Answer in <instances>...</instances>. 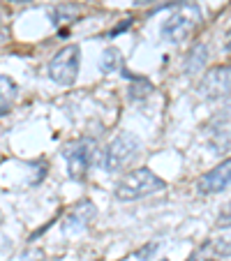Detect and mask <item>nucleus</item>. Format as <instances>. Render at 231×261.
<instances>
[{
	"label": "nucleus",
	"mask_w": 231,
	"mask_h": 261,
	"mask_svg": "<svg viewBox=\"0 0 231 261\" xmlns=\"http://www.w3.org/2000/svg\"><path fill=\"white\" fill-rule=\"evenodd\" d=\"M95 215H97L95 203L90 201V199H84V201H79L72 211L67 213V215H65L63 224H60V231L63 233H81V231H86L88 224L95 220Z\"/></svg>",
	"instance_id": "nucleus-8"
},
{
	"label": "nucleus",
	"mask_w": 231,
	"mask_h": 261,
	"mask_svg": "<svg viewBox=\"0 0 231 261\" xmlns=\"http://www.w3.org/2000/svg\"><path fill=\"white\" fill-rule=\"evenodd\" d=\"M201 25V7L194 0H181L176 10L169 14V19L162 23L160 35L169 44H181Z\"/></svg>",
	"instance_id": "nucleus-1"
},
{
	"label": "nucleus",
	"mask_w": 231,
	"mask_h": 261,
	"mask_svg": "<svg viewBox=\"0 0 231 261\" xmlns=\"http://www.w3.org/2000/svg\"><path fill=\"white\" fill-rule=\"evenodd\" d=\"M160 261H169V259H160Z\"/></svg>",
	"instance_id": "nucleus-17"
},
{
	"label": "nucleus",
	"mask_w": 231,
	"mask_h": 261,
	"mask_svg": "<svg viewBox=\"0 0 231 261\" xmlns=\"http://www.w3.org/2000/svg\"><path fill=\"white\" fill-rule=\"evenodd\" d=\"M158 250H160V243L150 241V243H146L143 247H139L137 250V259L139 261H152L155 259V254H158Z\"/></svg>",
	"instance_id": "nucleus-13"
},
{
	"label": "nucleus",
	"mask_w": 231,
	"mask_h": 261,
	"mask_svg": "<svg viewBox=\"0 0 231 261\" xmlns=\"http://www.w3.org/2000/svg\"><path fill=\"white\" fill-rule=\"evenodd\" d=\"M226 51H231V42H226Z\"/></svg>",
	"instance_id": "nucleus-16"
},
{
	"label": "nucleus",
	"mask_w": 231,
	"mask_h": 261,
	"mask_svg": "<svg viewBox=\"0 0 231 261\" xmlns=\"http://www.w3.org/2000/svg\"><path fill=\"white\" fill-rule=\"evenodd\" d=\"M164 188H167V182H164L158 173H152L150 169H146V167H139V169H132L130 173H125V176L116 182L113 197L118 199V201H137V199L155 194Z\"/></svg>",
	"instance_id": "nucleus-3"
},
{
	"label": "nucleus",
	"mask_w": 231,
	"mask_h": 261,
	"mask_svg": "<svg viewBox=\"0 0 231 261\" xmlns=\"http://www.w3.org/2000/svg\"><path fill=\"white\" fill-rule=\"evenodd\" d=\"M123 54H120V49H116V46H107V49L102 51V56H99V63L97 67L102 69L104 74H111V72H118V69H123Z\"/></svg>",
	"instance_id": "nucleus-11"
},
{
	"label": "nucleus",
	"mask_w": 231,
	"mask_h": 261,
	"mask_svg": "<svg viewBox=\"0 0 231 261\" xmlns=\"http://www.w3.org/2000/svg\"><path fill=\"white\" fill-rule=\"evenodd\" d=\"M141 139L132 132H120L107 143L102 153V167L109 173L125 171L127 167H132L137 162V158L141 155Z\"/></svg>",
	"instance_id": "nucleus-2"
},
{
	"label": "nucleus",
	"mask_w": 231,
	"mask_h": 261,
	"mask_svg": "<svg viewBox=\"0 0 231 261\" xmlns=\"http://www.w3.org/2000/svg\"><path fill=\"white\" fill-rule=\"evenodd\" d=\"M215 227L217 229H231V201H226L224 206L220 208L215 217Z\"/></svg>",
	"instance_id": "nucleus-14"
},
{
	"label": "nucleus",
	"mask_w": 231,
	"mask_h": 261,
	"mask_svg": "<svg viewBox=\"0 0 231 261\" xmlns=\"http://www.w3.org/2000/svg\"><path fill=\"white\" fill-rule=\"evenodd\" d=\"M199 95L203 99H222L231 95V63L215 65L213 69H208L199 84Z\"/></svg>",
	"instance_id": "nucleus-6"
},
{
	"label": "nucleus",
	"mask_w": 231,
	"mask_h": 261,
	"mask_svg": "<svg viewBox=\"0 0 231 261\" xmlns=\"http://www.w3.org/2000/svg\"><path fill=\"white\" fill-rule=\"evenodd\" d=\"M226 188H231V158L222 160L217 167H213L197 180L199 194H220Z\"/></svg>",
	"instance_id": "nucleus-7"
},
{
	"label": "nucleus",
	"mask_w": 231,
	"mask_h": 261,
	"mask_svg": "<svg viewBox=\"0 0 231 261\" xmlns=\"http://www.w3.org/2000/svg\"><path fill=\"white\" fill-rule=\"evenodd\" d=\"M130 79H132L134 84H137V81H141V84H146V79H143V76H139V79H137V76H130ZM143 88H146V90H152V86H150V84H146V86H143ZM130 95H132V99L143 97V95H141V90H139V88H134V86H132V88H130Z\"/></svg>",
	"instance_id": "nucleus-15"
},
{
	"label": "nucleus",
	"mask_w": 231,
	"mask_h": 261,
	"mask_svg": "<svg viewBox=\"0 0 231 261\" xmlns=\"http://www.w3.org/2000/svg\"><path fill=\"white\" fill-rule=\"evenodd\" d=\"M229 35H231V28H229Z\"/></svg>",
	"instance_id": "nucleus-18"
},
{
	"label": "nucleus",
	"mask_w": 231,
	"mask_h": 261,
	"mask_svg": "<svg viewBox=\"0 0 231 261\" xmlns=\"http://www.w3.org/2000/svg\"><path fill=\"white\" fill-rule=\"evenodd\" d=\"M63 158L67 162V176L72 180H84L88 176L95 160V141L93 139H79L69 143L63 150Z\"/></svg>",
	"instance_id": "nucleus-5"
},
{
	"label": "nucleus",
	"mask_w": 231,
	"mask_h": 261,
	"mask_svg": "<svg viewBox=\"0 0 231 261\" xmlns=\"http://www.w3.org/2000/svg\"><path fill=\"white\" fill-rule=\"evenodd\" d=\"M79 7L76 5H60L54 10V23L60 25V23H69V21H74L76 16H79Z\"/></svg>",
	"instance_id": "nucleus-12"
},
{
	"label": "nucleus",
	"mask_w": 231,
	"mask_h": 261,
	"mask_svg": "<svg viewBox=\"0 0 231 261\" xmlns=\"http://www.w3.org/2000/svg\"><path fill=\"white\" fill-rule=\"evenodd\" d=\"M81 67V49L76 44H67L51 58L49 63V76L54 84L58 86H74L76 76H79Z\"/></svg>",
	"instance_id": "nucleus-4"
},
{
	"label": "nucleus",
	"mask_w": 231,
	"mask_h": 261,
	"mask_svg": "<svg viewBox=\"0 0 231 261\" xmlns=\"http://www.w3.org/2000/svg\"><path fill=\"white\" fill-rule=\"evenodd\" d=\"M16 95H19V86L5 76V74H0V116H7L10 114L12 104H14Z\"/></svg>",
	"instance_id": "nucleus-10"
},
{
	"label": "nucleus",
	"mask_w": 231,
	"mask_h": 261,
	"mask_svg": "<svg viewBox=\"0 0 231 261\" xmlns=\"http://www.w3.org/2000/svg\"><path fill=\"white\" fill-rule=\"evenodd\" d=\"M208 60H211V49H208V44L199 42V44H194V49L187 54L185 65H183V72H185L187 76H197V74L203 72Z\"/></svg>",
	"instance_id": "nucleus-9"
}]
</instances>
